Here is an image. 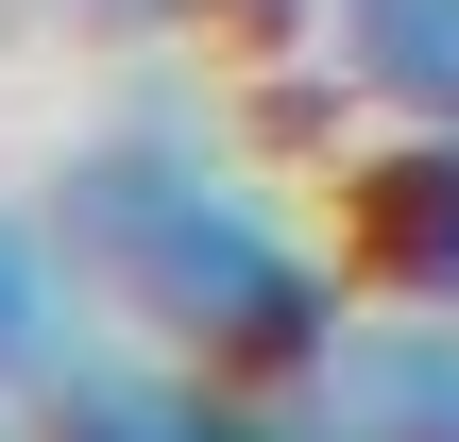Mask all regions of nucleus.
<instances>
[{"label": "nucleus", "instance_id": "f257e3e1", "mask_svg": "<svg viewBox=\"0 0 459 442\" xmlns=\"http://www.w3.org/2000/svg\"><path fill=\"white\" fill-rule=\"evenodd\" d=\"M51 221H68L85 273L136 307V341L238 375L273 426H290V392L324 375V341L358 324V307H341V256H324L307 221H273V187H255L204 119H102V136L51 170Z\"/></svg>", "mask_w": 459, "mask_h": 442}, {"label": "nucleus", "instance_id": "f03ea898", "mask_svg": "<svg viewBox=\"0 0 459 442\" xmlns=\"http://www.w3.org/2000/svg\"><path fill=\"white\" fill-rule=\"evenodd\" d=\"M290 426H341V442H459V307H409L392 324H341L324 375L290 392Z\"/></svg>", "mask_w": 459, "mask_h": 442}, {"label": "nucleus", "instance_id": "7ed1b4c3", "mask_svg": "<svg viewBox=\"0 0 459 442\" xmlns=\"http://www.w3.org/2000/svg\"><path fill=\"white\" fill-rule=\"evenodd\" d=\"M102 307H119V290L85 273V238H68L51 204H0V409H17V426H34L102 341H119Z\"/></svg>", "mask_w": 459, "mask_h": 442}, {"label": "nucleus", "instance_id": "20e7f679", "mask_svg": "<svg viewBox=\"0 0 459 442\" xmlns=\"http://www.w3.org/2000/svg\"><path fill=\"white\" fill-rule=\"evenodd\" d=\"M341 238H358V273H375V290L459 307V119H409L392 153H358V170H341Z\"/></svg>", "mask_w": 459, "mask_h": 442}, {"label": "nucleus", "instance_id": "39448f33", "mask_svg": "<svg viewBox=\"0 0 459 442\" xmlns=\"http://www.w3.org/2000/svg\"><path fill=\"white\" fill-rule=\"evenodd\" d=\"M324 51H341L358 102H392V119H459V0H341Z\"/></svg>", "mask_w": 459, "mask_h": 442}, {"label": "nucleus", "instance_id": "423d86ee", "mask_svg": "<svg viewBox=\"0 0 459 442\" xmlns=\"http://www.w3.org/2000/svg\"><path fill=\"white\" fill-rule=\"evenodd\" d=\"M34 426H187V442H204V426H273V409H255L238 375H204V358H170V375H136V358H85V375H68Z\"/></svg>", "mask_w": 459, "mask_h": 442}, {"label": "nucleus", "instance_id": "0eeeda50", "mask_svg": "<svg viewBox=\"0 0 459 442\" xmlns=\"http://www.w3.org/2000/svg\"><path fill=\"white\" fill-rule=\"evenodd\" d=\"M187 17H204L221 51H307V34H324L341 0H187Z\"/></svg>", "mask_w": 459, "mask_h": 442}, {"label": "nucleus", "instance_id": "6e6552de", "mask_svg": "<svg viewBox=\"0 0 459 442\" xmlns=\"http://www.w3.org/2000/svg\"><path fill=\"white\" fill-rule=\"evenodd\" d=\"M68 17H102V34H187V0H68Z\"/></svg>", "mask_w": 459, "mask_h": 442}]
</instances>
